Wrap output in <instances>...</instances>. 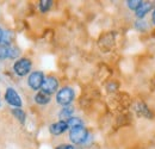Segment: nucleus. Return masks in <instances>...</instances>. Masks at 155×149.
<instances>
[{"label":"nucleus","mask_w":155,"mask_h":149,"mask_svg":"<svg viewBox=\"0 0 155 149\" xmlns=\"http://www.w3.org/2000/svg\"><path fill=\"white\" fill-rule=\"evenodd\" d=\"M74 91L71 87H63L56 94V101L62 106H68L74 99Z\"/></svg>","instance_id":"1"},{"label":"nucleus","mask_w":155,"mask_h":149,"mask_svg":"<svg viewBox=\"0 0 155 149\" xmlns=\"http://www.w3.org/2000/svg\"><path fill=\"white\" fill-rule=\"evenodd\" d=\"M88 137V132L84 127L75 128V129H71L69 132V140L74 143V144H81L85 143L86 140Z\"/></svg>","instance_id":"2"},{"label":"nucleus","mask_w":155,"mask_h":149,"mask_svg":"<svg viewBox=\"0 0 155 149\" xmlns=\"http://www.w3.org/2000/svg\"><path fill=\"white\" fill-rule=\"evenodd\" d=\"M31 67H32V63L29 58H20L18 61H16L15 66H13V71L15 73L19 76H24L28 73H30L31 71Z\"/></svg>","instance_id":"3"},{"label":"nucleus","mask_w":155,"mask_h":149,"mask_svg":"<svg viewBox=\"0 0 155 149\" xmlns=\"http://www.w3.org/2000/svg\"><path fill=\"white\" fill-rule=\"evenodd\" d=\"M43 81H44V74L42 72H32L31 74L29 75V79H28V85L31 90L34 91H37L42 87L43 85Z\"/></svg>","instance_id":"4"},{"label":"nucleus","mask_w":155,"mask_h":149,"mask_svg":"<svg viewBox=\"0 0 155 149\" xmlns=\"http://www.w3.org/2000/svg\"><path fill=\"white\" fill-rule=\"evenodd\" d=\"M58 81L56 78L54 76H48V78H44V81H43V85L41 87L42 92L47 94H53L58 91Z\"/></svg>","instance_id":"5"},{"label":"nucleus","mask_w":155,"mask_h":149,"mask_svg":"<svg viewBox=\"0 0 155 149\" xmlns=\"http://www.w3.org/2000/svg\"><path fill=\"white\" fill-rule=\"evenodd\" d=\"M5 100L13 108H20L21 106V99H20L19 94L17 93L16 90H13L12 87H8L5 92Z\"/></svg>","instance_id":"6"},{"label":"nucleus","mask_w":155,"mask_h":149,"mask_svg":"<svg viewBox=\"0 0 155 149\" xmlns=\"http://www.w3.org/2000/svg\"><path fill=\"white\" fill-rule=\"evenodd\" d=\"M67 129H68L67 122H66V121H58V122H56V123H53V124L50 125L49 131H50V134H53V135L58 136V135L63 134V132L67 130Z\"/></svg>","instance_id":"7"},{"label":"nucleus","mask_w":155,"mask_h":149,"mask_svg":"<svg viewBox=\"0 0 155 149\" xmlns=\"http://www.w3.org/2000/svg\"><path fill=\"white\" fill-rule=\"evenodd\" d=\"M35 101L39 105H45L50 101V95L44 93V92H38L35 95Z\"/></svg>","instance_id":"8"},{"label":"nucleus","mask_w":155,"mask_h":149,"mask_svg":"<svg viewBox=\"0 0 155 149\" xmlns=\"http://www.w3.org/2000/svg\"><path fill=\"white\" fill-rule=\"evenodd\" d=\"M150 8H152L150 4H148V2H142L141 7L136 11V16H137L138 18H143V17L150 11Z\"/></svg>","instance_id":"9"},{"label":"nucleus","mask_w":155,"mask_h":149,"mask_svg":"<svg viewBox=\"0 0 155 149\" xmlns=\"http://www.w3.org/2000/svg\"><path fill=\"white\" fill-rule=\"evenodd\" d=\"M73 112H74V109L72 108V106H64L61 111H60V113H58V117L63 121V119H69L71 117H72V114H73Z\"/></svg>","instance_id":"10"},{"label":"nucleus","mask_w":155,"mask_h":149,"mask_svg":"<svg viewBox=\"0 0 155 149\" xmlns=\"http://www.w3.org/2000/svg\"><path fill=\"white\" fill-rule=\"evenodd\" d=\"M66 122H67L68 128H71V129H75V128L84 127L82 121H81L80 118H78V117H71V118H69L68 121H66Z\"/></svg>","instance_id":"11"},{"label":"nucleus","mask_w":155,"mask_h":149,"mask_svg":"<svg viewBox=\"0 0 155 149\" xmlns=\"http://www.w3.org/2000/svg\"><path fill=\"white\" fill-rule=\"evenodd\" d=\"M12 114L19 121L20 123H25V112L23 111L21 109H19V108H15V109H12Z\"/></svg>","instance_id":"12"},{"label":"nucleus","mask_w":155,"mask_h":149,"mask_svg":"<svg viewBox=\"0 0 155 149\" xmlns=\"http://www.w3.org/2000/svg\"><path fill=\"white\" fill-rule=\"evenodd\" d=\"M12 39H13V34H12L11 31L6 30V31H4V34H2L1 44H2V45H7V47H8V44L11 43V41H12Z\"/></svg>","instance_id":"13"},{"label":"nucleus","mask_w":155,"mask_h":149,"mask_svg":"<svg viewBox=\"0 0 155 149\" xmlns=\"http://www.w3.org/2000/svg\"><path fill=\"white\" fill-rule=\"evenodd\" d=\"M51 5H53V1H50V0H42L39 2V10L42 12H48L49 8L51 7Z\"/></svg>","instance_id":"14"},{"label":"nucleus","mask_w":155,"mask_h":149,"mask_svg":"<svg viewBox=\"0 0 155 149\" xmlns=\"http://www.w3.org/2000/svg\"><path fill=\"white\" fill-rule=\"evenodd\" d=\"M127 2H128L129 8L137 11V10L141 7V5H142V2H143V1H141V0H129V1H127Z\"/></svg>","instance_id":"15"},{"label":"nucleus","mask_w":155,"mask_h":149,"mask_svg":"<svg viewBox=\"0 0 155 149\" xmlns=\"http://www.w3.org/2000/svg\"><path fill=\"white\" fill-rule=\"evenodd\" d=\"M19 54L20 51L17 47H10L8 48V58H17Z\"/></svg>","instance_id":"16"},{"label":"nucleus","mask_w":155,"mask_h":149,"mask_svg":"<svg viewBox=\"0 0 155 149\" xmlns=\"http://www.w3.org/2000/svg\"><path fill=\"white\" fill-rule=\"evenodd\" d=\"M8 48L10 47H7V45L0 44V60L8 58Z\"/></svg>","instance_id":"17"},{"label":"nucleus","mask_w":155,"mask_h":149,"mask_svg":"<svg viewBox=\"0 0 155 149\" xmlns=\"http://www.w3.org/2000/svg\"><path fill=\"white\" fill-rule=\"evenodd\" d=\"M56 149H74V147L71 146V144H61V146H58Z\"/></svg>","instance_id":"18"},{"label":"nucleus","mask_w":155,"mask_h":149,"mask_svg":"<svg viewBox=\"0 0 155 149\" xmlns=\"http://www.w3.org/2000/svg\"><path fill=\"white\" fill-rule=\"evenodd\" d=\"M2 34H4V31H2V29L0 28V43H1V38H2Z\"/></svg>","instance_id":"19"},{"label":"nucleus","mask_w":155,"mask_h":149,"mask_svg":"<svg viewBox=\"0 0 155 149\" xmlns=\"http://www.w3.org/2000/svg\"><path fill=\"white\" fill-rule=\"evenodd\" d=\"M152 19H153V23L155 24V10H154V12H153V17H152Z\"/></svg>","instance_id":"20"}]
</instances>
